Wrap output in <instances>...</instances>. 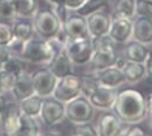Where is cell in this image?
Listing matches in <instances>:
<instances>
[{"instance_id":"15","label":"cell","mask_w":152,"mask_h":136,"mask_svg":"<svg viewBox=\"0 0 152 136\" xmlns=\"http://www.w3.org/2000/svg\"><path fill=\"white\" fill-rule=\"evenodd\" d=\"M116 66L121 68V70H122L124 76H125V84L135 86L140 83L144 78H147V68L146 64H143V62L127 60H124L121 62V60H118Z\"/></svg>"},{"instance_id":"43","label":"cell","mask_w":152,"mask_h":136,"mask_svg":"<svg viewBox=\"0 0 152 136\" xmlns=\"http://www.w3.org/2000/svg\"><path fill=\"white\" fill-rule=\"evenodd\" d=\"M150 116V126H151V130H152V114H148Z\"/></svg>"},{"instance_id":"41","label":"cell","mask_w":152,"mask_h":136,"mask_svg":"<svg viewBox=\"0 0 152 136\" xmlns=\"http://www.w3.org/2000/svg\"><path fill=\"white\" fill-rule=\"evenodd\" d=\"M0 93H7V89H5V86H4V81H3L1 70H0Z\"/></svg>"},{"instance_id":"32","label":"cell","mask_w":152,"mask_h":136,"mask_svg":"<svg viewBox=\"0 0 152 136\" xmlns=\"http://www.w3.org/2000/svg\"><path fill=\"white\" fill-rule=\"evenodd\" d=\"M15 18H16V13L12 7L11 0H1L0 1V20L13 21Z\"/></svg>"},{"instance_id":"35","label":"cell","mask_w":152,"mask_h":136,"mask_svg":"<svg viewBox=\"0 0 152 136\" xmlns=\"http://www.w3.org/2000/svg\"><path fill=\"white\" fill-rule=\"evenodd\" d=\"M51 8H52V10L55 13H56V16L58 17V20L61 21V23H64V21L68 18V16L70 15V12H72V10H69L64 4L51 5Z\"/></svg>"},{"instance_id":"21","label":"cell","mask_w":152,"mask_h":136,"mask_svg":"<svg viewBox=\"0 0 152 136\" xmlns=\"http://www.w3.org/2000/svg\"><path fill=\"white\" fill-rule=\"evenodd\" d=\"M151 53L148 45H144L139 41L131 39L126 44H124V58L127 61H135L146 64Z\"/></svg>"},{"instance_id":"7","label":"cell","mask_w":152,"mask_h":136,"mask_svg":"<svg viewBox=\"0 0 152 136\" xmlns=\"http://www.w3.org/2000/svg\"><path fill=\"white\" fill-rule=\"evenodd\" d=\"M65 119V104L55 99L53 96L44 97L39 121L46 127H55Z\"/></svg>"},{"instance_id":"42","label":"cell","mask_w":152,"mask_h":136,"mask_svg":"<svg viewBox=\"0 0 152 136\" xmlns=\"http://www.w3.org/2000/svg\"><path fill=\"white\" fill-rule=\"evenodd\" d=\"M46 1L48 3V4H51V5H57V4H63V1H61V0H46Z\"/></svg>"},{"instance_id":"5","label":"cell","mask_w":152,"mask_h":136,"mask_svg":"<svg viewBox=\"0 0 152 136\" xmlns=\"http://www.w3.org/2000/svg\"><path fill=\"white\" fill-rule=\"evenodd\" d=\"M65 51L69 55L74 66H87L94 55L91 38L85 39H68Z\"/></svg>"},{"instance_id":"19","label":"cell","mask_w":152,"mask_h":136,"mask_svg":"<svg viewBox=\"0 0 152 136\" xmlns=\"http://www.w3.org/2000/svg\"><path fill=\"white\" fill-rule=\"evenodd\" d=\"M46 66L57 78H61V76H64L66 74L74 73V64L72 62L69 55L66 53V51H65V48L56 52Z\"/></svg>"},{"instance_id":"29","label":"cell","mask_w":152,"mask_h":136,"mask_svg":"<svg viewBox=\"0 0 152 136\" xmlns=\"http://www.w3.org/2000/svg\"><path fill=\"white\" fill-rule=\"evenodd\" d=\"M91 43H92V48H94V51L117 48V44L113 41V39L108 35V34H107V35H102V36L91 38Z\"/></svg>"},{"instance_id":"24","label":"cell","mask_w":152,"mask_h":136,"mask_svg":"<svg viewBox=\"0 0 152 136\" xmlns=\"http://www.w3.org/2000/svg\"><path fill=\"white\" fill-rule=\"evenodd\" d=\"M42 104H43V97L37 95V93L18 101V105H20V109H21L22 114L29 116V117H34V118H39Z\"/></svg>"},{"instance_id":"30","label":"cell","mask_w":152,"mask_h":136,"mask_svg":"<svg viewBox=\"0 0 152 136\" xmlns=\"http://www.w3.org/2000/svg\"><path fill=\"white\" fill-rule=\"evenodd\" d=\"M12 39H13L12 21L0 20V45H8Z\"/></svg>"},{"instance_id":"9","label":"cell","mask_w":152,"mask_h":136,"mask_svg":"<svg viewBox=\"0 0 152 136\" xmlns=\"http://www.w3.org/2000/svg\"><path fill=\"white\" fill-rule=\"evenodd\" d=\"M98 136H120L125 123L113 110H102L95 123Z\"/></svg>"},{"instance_id":"26","label":"cell","mask_w":152,"mask_h":136,"mask_svg":"<svg viewBox=\"0 0 152 136\" xmlns=\"http://www.w3.org/2000/svg\"><path fill=\"white\" fill-rule=\"evenodd\" d=\"M112 17H126L133 20L135 17V0H116L113 3Z\"/></svg>"},{"instance_id":"33","label":"cell","mask_w":152,"mask_h":136,"mask_svg":"<svg viewBox=\"0 0 152 136\" xmlns=\"http://www.w3.org/2000/svg\"><path fill=\"white\" fill-rule=\"evenodd\" d=\"M135 16L152 18V3L150 0H135Z\"/></svg>"},{"instance_id":"23","label":"cell","mask_w":152,"mask_h":136,"mask_svg":"<svg viewBox=\"0 0 152 136\" xmlns=\"http://www.w3.org/2000/svg\"><path fill=\"white\" fill-rule=\"evenodd\" d=\"M16 17L31 20L39 9L38 0H11Z\"/></svg>"},{"instance_id":"38","label":"cell","mask_w":152,"mask_h":136,"mask_svg":"<svg viewBox=\"0 0 152 136\" xmlns=\"http://www.w3.org/2000/svg\"><path fill=\"white\" fill-rule=\"evenodd\" d=\"M8 104H9V101L5 97V93H0V116L4 113V110L7 109Z\"/></svg>"},{"instance_id":"37","label":"cell","mask_w":152,"mask_h":136,"mask_svg":"<svg viewBox=\"0 0 152 136\" xmlns=\"http://www.w3.org/2000/svg\"><path fill=\"white\" fill-rule=\"evenodd\" d=\"M61 1H63V4L69 10L75 12L78 8H81L82 4H83L86 0H61Z\"/></svg>"},{"instance_id":"22","label":"cell","mask_w":152,"mask_h":136,"mask_svg":"<svg viewBox=\"0 0 152 136\" xmlns=\"http://www.w3.org/2000/svg\"><path fill=\"white\" fill-rule=\"evenodd\" d=\"M12 29L13 36L22 41H27L29 39H31L34 34H35L33 21L30 18H18V17H16L12 21Z\"/></svg>"},{"instance_id":"12","label":"cell","mask_w":152,"mask_h":136,"mask_svg":"<svg viewBox=\"0 0 152 136\" xmlns=\"http://www.w3.org/2000/svg\"><path fill=\"white\" fill-rule=\"evenodd\" d=\"M86 20H87V27L91 38L107 35L112 23V13H109L107 9H103L88 15Z\"/></svg>"},{"instance_id":"34","label":"cell","mask_w":152,"mask_h":136,"mask_svg":"<svg viewBox=\"0 0 152 136\" xmlns=\"http://www.w3.org/2000/svg\"><path fill=\"white\" fill-rule=\"evenodd\" d=\"M121 135H124V136H143V135H146V132L139 126V123H133V124H125Z\"/></svg>"},{"instance_id":"31","label":"cell","mask_w":152,"mask_h":136,"mask_svg":"<svg viewBox=\"0 0 152 136\" xmlns=\"http://www.w3.org/2000/svg\"><path fill=\"white\" fill-rule=\"evenodd\" d=\"M73 135L77 136H98V131H96L95 124H92L91 122H86V123H79L74 124Z\"/></svg>"},{"instance_id":"46","label":"cell","mask_w":152,"mask_h":136,"mask_svg":"<svg viewBox=\"0 0 152 136\" xmlns=\"http://www.w3.org/2000/svg\"><path fill=\"white\" fill-rule=\"evenodd\" d=\"M0 1H1V0H0Z\"/></svg>"},{"instance_id":"11","label":"cell","mask_w":152,"mask_h":136,"mask_svg":"<svg viewBox=\"0 0 152 136\" xmlns=\"http://www.w3.org/2000/svg\"><path fill=\"white\" fill-rule=\"evenodd\" d=\"M63 29L66 33L68 39H85L91 38L87 27V20L85 16L78 15L77 12H70L68 18L64 21Z\"/></svg>"},{"instance_id":"39","label":"cell","mask_w":152,"mask_h":136,"mask_svg":"<svg viewBox=\"0 0 152 136\" xmlns=\"http://www.w3.org/2000/svg\"><path fill=\"white\" fill-rule=\"evenodd\" d=\"M146 68H147V76L150 78V81L152 82V51L150 53V57L146 61Z\"/></svg>"},{"instance_id":"3","label":"cell","mask_w":152,"mask_h":136,"mask_svg":"<svg viewBox=\"0 0 152 136\" xmlns=\"http://www.w3.org/2000/svg\"><path fill=\"white\" fill-rule=\"evenodd\" d=\"M34 31L39 38L50 39L58 34V31L63 29V23L58 20L56 13L50 9H38L35 16L31 18Z\"/></svg>"},{"instance_id":"27","label":"cell","mask_w":152,"mask_h":136,"mask_svg":"<svg viewBox=\"0 0 152 136\" xmlns=\"http://www.w3.org/2000/svg\"><path fill=\"white\" fill-rule=\"evenodd\" d=\"M103 9H108V0H86L81 8H78L75 12L81 16L87 17L91 13L99 12Z\"/></svg>"},{"instance_id":"25","label":"cell","mask_w":152,"mask_h":136,"mask_svg":"<svg viewBox=\"0 0 152 136\" xmlns=\"http://www.w3.org/2000/svg\"><path fill=\"white\" fill-rule=\"evenodd\" d=\"M39 118H34L22 114L20 127L17 130L16 135H23V136H35L40 134V126H39Z\"/></svg>"},{"instance_id":"10","label":"cell","mask_w":152,"mask_h":136,"mask_svg":"<svg viewBox=\"0 0 152 136\" xmlns=\"http://www.w3.org/2000/svg\"><path fill=\"white\" fill-rule=\"evenodd\" d=\"M108 35L117 45H124L133 38V20L126 17H112Z\"/></svg>"},{"instance_id":"28","label":"cell","mask_w":152,"mask_h":136,"mask_svg":"<svg viewBox=\"0 0 152 136\" xmlns=\"http://www.w3.org/2000/svg\"><path fill=\"white\" fill-rule=\"evenodd\" d=\"M25 60L21 57V56H16V55H13L11 58H9L8 61L5 62L4 65H3V68L0 69V70H5V71H8V73H11V74L13 75H20L21 73L23 71H26V69H25Z\"/></svg>"},{"instance_id":"8","label":"cell","mask_w":152,"mask_h":136,"mask_svg":"<svg viewBox=\"0 0 152 136\" xmlns=\"http://www.w3.org/2000/svg\"><path fill=\"white\" fill-rule=\"evenodd\" d=\"M31 79L34 92L44 99V97L52 96L58 78L44 65L43 68H39L31 73Z\"/></svg>"},{"instance_id":"44","label":"cell","mask_w":152,"mask_h":136,"mask_svg":"<svg viewBox=\"0 0 152 136\" xmlns=\"http://www.w3.org/2000/svg\"><path fill=\"white\" fill-rule=\"evenodd\" d=\"M0 132H1V121H0Z\"/></svg>"},{"instance_id":"14","label":"cell","mask_w":152,"mask_h":136,"mask_svg":"<svg viewBox=\"0 0 152 136\" xmlns=\"http://www.w3.org/2000/svg\"><path fill=\"white\" fill-rule=\"evenodd\" d=\"M22 111L20 109V105L17 101L15 103H9L4 113L0 116L1 121V131L5 135L16 136V132L20 127V122H21Z\"/></svg>"},{"instance_id":"1","label":"cell","mask_w":152,"mask_h":136,"mask_svg":"<svg viewBox=\"0 0 152 136\" xmlns=\"http://www.w3.org/2000/svg\"><path fill=\"white\" fill-rule=\"evenodd\" d=\"M112 110L125 124L140 123L148 117L146 96L135 88L118 91Z\"/></svg>"},{"instance_id":"4","label":"cell","mask_w":152,"mask_h":136,"mask_svg":"<svg viewBox=\"0 0 152 136\" xmlns=\"http://www.w3.org/2000/svg\"><path fill=\"white\" fill-rule=\"evenodd\" d=\"M95 110L87 97L79 95L65 104V119L73 124L91 122L95 117Z\"/></svg>"},{"instance_id":"6","label":"cell","mask_w":152,"mask_h":136,"mask_svg":"<svg viewBox=\"0 0 152 136\" xmlns=\"http://www.w3.org/2000/svg\"><path fill=\"white\" fill-rule=\"evenodd\" d=\"M81 95V76L75 73H70L57 79L56 87L52 93L55 99L66 104L70 100Z\"/></svg>"},{"instance_id":"2","label":"cell","mask_w":152,"mask_h":136,"mask_svg":"<svg viewBox=\"0 0 152 136\" xmlns=\"http://www.w3.org/2000/svg\"><path fill=\"white\" fill-rule=\"evenodd\" d=\"M53 55L55 52L47 39H43V38H39V36L38 38L33 36L31 39L25 41L22 52L20 56L26 62H29V64L44 66L50 62Z\"/></svg>"},{"instance_id":"36","label":"cell","mask_w":152,"mask_h":136,"mask_svg":"<svg viewBox=\"0 0 152 136\" xmlns=\"http://www.w3.org/2000/svg\"><path fill=\"white\" fill-rule=\"evenodd\" d=\"M12 56H13V53L7 45H0V69L3 68V65H4Z\"/></svg>"},{"instance_id":"16","label":"cell","mask_w":152,"mask_h":136,"mask_svg":"<svg viewBox=\"0 0 152 136\" xmlns=\"http://www.w3.org/2000/svg\"><path fill=\"white\" fill-rule=\"evenodd\" d=\"M96 82L103 87H108V88H117L118 89L121 86L125 84V76L124 73L118 66H110L107 69L92 71Z\"/></svg>"},{"instance_id":"20","label":"cell","mask_w":152,"mask_h":136,"mask_svg":"<svg viewBox=\"0 0 152 136\" xmlns=\"http://www.w3.org/2000/svg\"><path fill=\"white\" fill-rule=\"evenodd\" d=\"M120 60V56L117 53V48H112V49H99L94 51L92 58L90 61V66H91L92 71L102 70V69H107L110 66L117 65Z\"/></svg>"},{"instance_id":"40","label":"cell","mask_w":152,"mask_h":136,"mask_svg":"<svg viewBox=\"0 0 152 136\" xmlns=\"http://www.w3.org/2000/svg\"><path fill=\"white\" fill-rule=\"evenodd\" d=\"M146 104H147L148 114H152V91L146 95Z\"/></svg>"},{"instance_id":"18","label":"cell","mask_w":152,"mask_h":136,"mask_svg":"<svg viewBox=\"0 0 152 136\" xmlns=\"http://www.w3.org/2000/svg\"><path fill=\"white\" fill-rule=\"evenodd\" d=\"M144 45H152V18L135 16L133 18V38Z\"/></svg>"},{"instance_id":"17","label":"cell","mask_w":152,"mask_h":136,"mask_svg":"<svg viewBox=\"0 0 152 136\" xmlns=\"http://www.w3.org/2000/svg\"><path fill=\"white\" fill-rule=\"evenodd\" d=\"M11 95L15 101H21L26 97L34 95V86H33V79H31V73L23 71L20 75L16 76L15 83H13L11 88Z\"/></svg>"},{"instance_id":"13","label":"cell","mask_w":152,"mask_h":136,"mask_svg":"<svg viewBox=\"0 0 152 136\" xmlns=\"http://www.w3.org/2000/svg\"><path fill=\"white\" fill-rule=\"evenodd\" d=\"M117 93H118L117 88H108L99 84L87 99L96 110H112L116 103Z\"/></svg>"},{"instance_id":"45","label":"cell","mask_w":152,"mask_h":136,"mask_svg":"<svg viewBox=\"0 0 152 136\" xmlns=\"http://www.w3.org/2000/svg\"><path fill=\"white\" fill-rule=\"evenodd\" d=\"M150 1H151V3H152V0H150Z\"/></svg>"}]
</instances>
